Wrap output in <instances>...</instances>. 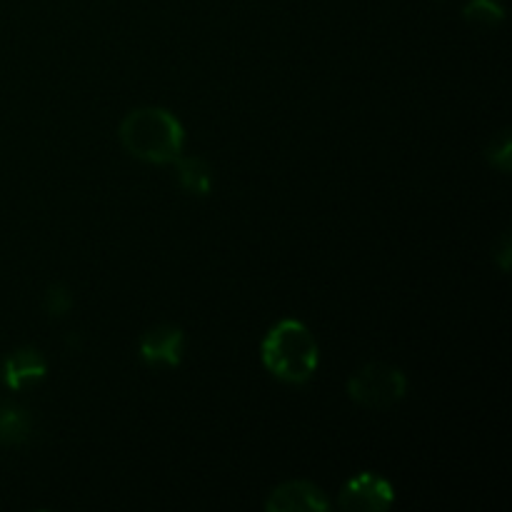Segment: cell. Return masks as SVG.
<instances>
[{
  "label": "cell",
  "instance_id": "6da1fadb",
  "mask_svg": "<svg viewBox=\"0 0 512 512\" xmlns=\"http://www.w3.org/2000/svg\"><path fill=\"white\" fill-rule=\"evenodd\" d=\"M120 143L133 158L145 163L168 165L183 155L185 130L180 120L165 108H135L120 123Z\"/></svg>",
  "mask_w": 512,
  "mask_h": 512
},
{
  "label": "cell",
  "instance_id": "7a4b0ae2",
  "mask_svg": "<svg viewBox=\"0 0 512 512\" xmlns=\"http://www.w3.org/2000/svg\"><path fill=\"white\" fill-rule=\"evenodd\" d=\"M263 365L283 383L303 385L315 375L320 363L318 340L300 320L285 318L268 330L263 340Z\"/></svg>",
  "mask_w": 512,
  "mask_h": 512
},
{
  "label": "cell",
  "instance_id": "3957f363",
  "mask_svg": "<svg viewBox=\"0 0 512 512\" xmlns=\"http://www.w3.org/2000/svg\"><path fill=\"white\" fill-rule=\"evenodd\" d=\"M408 393L405 373L388 363H368L348 380V395L353 403L368 410H388Z\"/></svg>",
  "mask_w": 512,
  "mask_h": 512
},
{
  "label": "cell",
  "instance_id": "277c9868",
  "mask_svg": "<svg viewBox=\"0 0 512 512\" xmlns=\"http://www.w3.org/2000/svg\"><path fill=\"white\" fill-rule=\"evenodd\" d=\"M395 503L393 485L375 473H360L343 485L338 508L348 512H383Z\"/></svg>",
  "mask_w": 512,
  "mask_h": 512
},
{
  "label": "cell",
  "instance_id": "5b68a950",
  "mask_svg": "<svg viewBox=\"0 0 512 512\" xmlns=\"http://www.w3.org/2000/svg\"><path fill=\"white\" fill-rule=\"evenodd\" d=\"M328 508V495L310 480H288L265 500V510L270 512H323Z\"/></svg>",
  "mask_w": 512,
  "mask_h": 512
},
{
  "label": "cell",
  "instance_id": "8992f818",
  "mask_svg": "<svg viewBox=\"0 0 512 512\" xmlns=\"http://www.w3.org/2000/svg\"><path fill=\"white\" fill-rule=\"evenodd\" d=\"M138 350L145 363L175 368L183 360L185 335L178 325H155L148 333H143Z\"/></svg>",
  "mask_w": 512,
  "mask_h": 512
},
{
  "label": "cell",
  "instance_id": "52a82bcc",
  "mask_svg": "<svg viewBox=\"0 0 512 512\" xmlns=\"http://www.w3.org/2000/svg\"><path fill=\"white\" fill-rule=\"evenodd\" d=\"M48 373V360L33 345L13 350L3 363V380L10 390H25L40 383Z\"/></svg>",
  "mask_w": 512,
  "mask_h": 512
},
{
  "label": "cell",
  "instance_id": "ba28073f",
  "mask_svg": "<svg viewBox=\"0 0 512 512\" xmlns=\"http://www.w3.org/2000/svg\"><path fill=\"white\" fill-rule=\"evenodd\" d=\"M173 165L180 188L193 195L210 193V188H213V170H210V165L203 158H198V155H180Z\"/></svg>",
  "mask_w": 512,
  "mask_h": 512
},
{
  "label": "cell",
  "instance_id": "9c48e42d",
  "mask_svg": "<svg viewBox=\"0 0 512 512\" xmlns=\"http://www.w3.org/2000/svg\"><path fill=\"white\" fill-rule=\"evenodd\" d=\"M28 413L18 405H0V445H18L30 438Z\"/></svg>",
  "mask_w": 512,
  "mask_h": 512
},
{
  "label": "cell",
  "instance_id": "30bf717a",
  "mask_svg": "<svg viewBox=\"0 0 512 512\" xmlns=\"http://www.w3.org/2000/svg\"><path fill=\"white\" fill-rule=\"evenodd\" d=\"M465 18L470 23H480V25H500L505 18V8L500 0H468L465 5Z\"/></svg>",
  "mask_w": 512,
  "mask_h": 512
},
{
  "label": "cell",
  "instance_id": "8fae6325",
  "mask_svg": "<svg viewBox=\"0 0 512 512\" xmlns=\"http://www.w3.org/2000/svg\"><path fill=\"white\" fill-rule=\"evenodd\" d=\"M70 308H73V295L65 285L48 288V293H45V313L50 318H63V315H68Z\"/></svg>",
  "mask_w": 512,
  "mask_h": 512
},
{
  "label": "cell",
  "instance_id": "7c38bea8",
  "mask_svg": "<svg viewBox=\"0 0 512 512\" xmlns=\"http://www.w3.org/2000/svg\"><path fill=\"white\" fill-rule=\"evenodd\" d=\"M488 160L500 173H508L512 165V143L508 133H500V138L493 140V145L488 148Z\"/></svg>",
  "mask_w": 512,
  "mask_h": 512
},
{
  "label": "cell",
  "instance_id": "4fadbf2b",
  "mask_svg": "<svg viewBox=\"0 0 512 512\" xmlns=\"http://www.w3.org/2000/svg\"><path fill=\"white\" fill-rule=\"evenodd\" d=\"M510 250H512L510 235H503V240H500V250H498L500 268H503V270H508V268H510Z\"/></svg>",
  "mask_w": 512,
  "mask_h": 512
}]
</instances>
